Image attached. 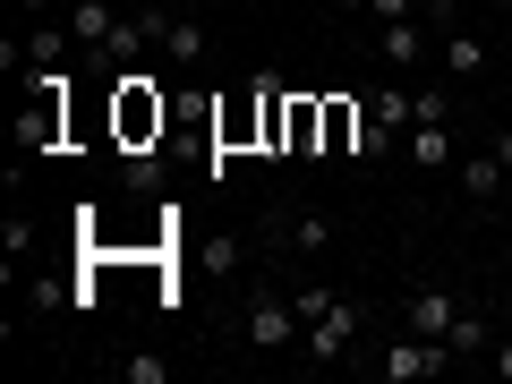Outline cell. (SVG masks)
Returning <instances> with one entry per match:
<instances>
[{
	"mask_svg": "<svg viewBox=\"0 0 512 384\" xmlns=\"http://www.w3.org/2000/svg\"><path fill=\"white\" fill-rule=\"evenodd\" d=\"M77 43V26L60 18V26H35V35H26V69H60V52H69Z\"/></svg>",
	"mask_w": 512,
	"mask_h": 384,
	"instance_id": "obj_13",
	"label": "cell"
},
{
	"mask_svg": "<svg viewBox=\"0 0 512 384\" xmlns=\"http://www.w3.org/2000/svg\"><path fill=\"white\" fill-rule=\"evenodd\" d=\"M120 376H128V384H163V376H171V359H163V350H128Z\"/></svg>",
	"mask_w": 512,
	"mask_h": 384,
	"instance_id": "obj_17",
	"label": "cell"
},
{
	"mask_svg": "<svg viewBox=\"0 0 512 384\" xmlns=\"http://www.w3.org/2000/svg\"><path fill=\"white\" fill-rule=\"evenodd\" d=\"M18 9H26V18H52V0H18Z\"/></svg>",
	"mask_w": 512,
	"mask_h": 384,
	"instance_id": "obj_22",
	"label": "cell"
},
{
	"mask_svg": "<svg viewBox=\"0 0 512 384\" xmlns=\"http://www.w3.org/2000/svg\"><path fill=\"white\" fill-rule=\"evenodd\" d=\"M291 248H299V256H325V248H333V222L316 214V205H299V214H291Z\"/></svg>",
	"mask_w": 512,
	"mask_h": 384,
	"instance_id": "obj_16",
	"label": "cell"
},
{
	"mask_svg": "<svg viewBox=\"0 0 512 384\" xmlns=\"http://www.w3.org/2000/svg\"><path fill=\"white\" fill-rule=\"evenodd\" d=\"M376 52L393 60V69H419V60H427V26L419 18H384L376 26Z\"/></svg>",
	"mask_w": 512,
	"mask_h": 384,
	"instance_id": "obj_7",
	"label": "cell"
},
{
	"mask_svg": "<svg viewBox=\"0 0 512 384\" xmlns=\"http://www.w3.org/2000/svg\"><path fill=\"white\" fill-rule=\"evenodd\" d=\"M163 60L171 69H197L205 60V26L188 18V9H163Z\"/></svg>",
	"mask_w": 512,
	"mask_h": 384,
	"instance_id": "obj_8",
	"label": "cell"
},
{
	"mask_svg": "<svg viewBox=\"0 0 512 384\" xmlns=\"http://www.w3.org/2000/svg\"><path fill=\"white\" fill-rule=\"evenodd\" d=\"M487 367H495V376H504V384H512V342H504V350H495V359H487Z\"/></svg>",
	"mask_w": 512,
	"mask_h": 384,
	"instance_id": "obj_21",
	"label": "cell"
},
{
	"mask_svg": "<svg viewBox=\"0 0 512 384\" xmlns=\"http://www.w3.org/2000/svg\"><path fill=\"white\" fill-rule=\"evenodd\" d=\"M504 69H512V35H504Z\"/></svg>",
	"mask_w": 512,
	"mask_h": 384,
	"instance_id": "obj_25",
	"label": "cell"
},
{
	"mask_svg": "<svg viewBox=\"0 0 512 384\" xmlns=\"http://www.w3.org/2000/svg\"><path fill=\"white\" fill-rule=\"evenodd\" d=\"M359 103H325V154H359Z\"/></svg>",
	"mask_w": 512,
	"mask_h": 384,
	"instance_id": "obj_15",
	"label": "cell"
},
{
	"mask_svg": "<svg viewBox=\"0 0 512 384\" xmlns=\"http://www.w3.org/2000/svg\"><path fill=\"white\" fill-rule=\"evenodd\" d=\"M444 350H453V359H487V350H495L487 316H478V308H461V316H453V333H444Z\"/></svg>",
	"mask_w": 512,
	"mask_h": 384,
	"instance_id": "obj_12",
	"label": "cell"
},
{
	"mask_svg": "<svg viewBox=\"0 0 512 384\" xmlns=\"http://www.w3.org/2000/svg\"><path fill=\"white\" fill-rule=\"evenodd\" d=\"M60 299H77L69 282H52V274H26V308H35V316H52Z\"/></svg>",
	"mask_w": 512,
	"mask_h": 384,
	"instance_id": "obj_18",
	"label": "cell"
},
{
	"mask_svg": "<svg viewBox=\"0 0 512 384\" xmlns=\"http://www.w3.org/2000/svg\"><path fill=\"white\" fill-rule=\"evenodd\" d=\"M333 9H367V0H333Z\"/></svg>",
	"mask_w": 512,
	"mask_h": 384,
	"instance_id": "obj_24",
	"label": "cell"
},
{
	"mask_svg": "<svg viewBox=\"0 0 512 384\" xmlns=\"http://www.w3.org/2000/svg\"><path fill=\"white\" fill-rule=\"evenodd\" d=\"M171 9H188V18H205V0H171Z\"/></svg>",
	"mask_w": 512,
	"mask_h": 384,
	"instance_id": "obj_23",
	"label": "cell"
},
{
	"mask_svg": "<svg viewBox=\"0 0 512 384\" xmlns=\"http://www.w3.org/2000/svg\"><path fill=\"white\" fill-rule=\"evenodd\" d=\"M120 137L128 146L163 137V94H154V77H137V69H120Z\"/></svg>",
	"mask_w": 512,
	"mask_h": 384,
	"instance_id": "obj_4",
	"label": "cell"
},
{
	"mask_svg": "<svg viewBox=\"0 0 512 384\" xmlns=\"http://www.w3.org/2000/svg\"><path fill=\"white\" fill-rule=\"evenodd\" d=\"M299 333H308L299 299H282V291H248V350H291Z\"/></svg>",
	"mask_w": 512,
	"mask_h": 384,
	"instance_id": "obj_2",
	"label": "cell"
},
{
	"mask_svg": "<svg viewBox=\"0 0 512 384\" xmlns=\"http://www.w3.org/2000/svg\"><path fill=\"white\" fill-rule=\"evenodd\" d=\"M367 18H376V26L384 18H419V0H367Z\"/></svg>",
	"mask_w": 512,
	"mask_h": 384,
	"instance_id": "obj_19",
	"label": "cell"
},
{
	"mask_svg": "<svg viewBox=\"0 0 512 384\" xmlns=\"http://www.w3.org/2000/svg\"><path fill=\"white\" fill-rule=\"evenodd\" d=\"M359 325H367V316H359V299H342V291H333V308H325V316H308L299 350H308V359H342V350L359 342Z\"/></svg>",
	"mask_w": 512,
	"mask_h": 384,
	"instance_id": "obj_3",
	"label": "cell"
},
{
	"mask_svg": "<svg viewBox=\"0 0 512 384\" xmlns=\"http://www.w3.org/2000/svg\"><path fill=\"white\" fill-rule=\"evenodd\" d=\"M453 316H461V299L436 291V282H419V291H410V308H402V325H410V333H436V342H444V333H453Z\"/></svg>",
	"mask_w": 512,
	"mask_h": 384,
	"instance_id": "obj_6",
	"label": "cell"
},
{
	"mask_svg": "<svg viewBox=\"0 0 512 384\" xmlns=\"http://www.w3.org/2000/svg\"><path fill=\"white\" fill-rule=\"evenodd\" d=\"M495 146H504V197H512V128H495Z\"/></svg>",
	"mask_w": 512,
	"mask_h": 384,
	"instance_id": "obj_20",
	"label": "cell"
},
{
	"mask_svg": "<svg viewBox=\"0 0 512 384\" xmlns=\"http://www.w3.org/2000/svg\"><path fill=\"white\" fill-rule=\"evenodd\" d=\"M427 18H436V43H444V69L453 77H487V43L453 18V0H427Z\"/></svg>",
	"mask_w": 512,
	"mask_h": 384,
	"instance_id": "obj_5",
	"label": "cell"
},
{
	"mask_svg": "<svg viewBox=\"0 0 512 384\" xmlns=\"http://www.w3.org/2000/svg\"><path fill=\"white\" fill-rule=\"evenodd\" d=\"M444 367H453V350H444L436 333H402V342L376 350V376L384 384H419V376H444Z\"/></svg>",
	"mask_w": 512,
	"mask_h": 384,
	"instance_id": "obj_1",
	"label": "cell"
},
{
	"mask_svg": "<svg viewBox=\"0 0 512 384\" xmlns=\"http://www.w3.org/2000/svg\"><path fill=\"white\" fill-rule=\"evenodd\" d=\"M367 111H376L384 128H402V137L419 128V94H410V86H376V103H367Z\"/></svg>",
	"mask_w": 512,
	"mask_h": 384,
	"instance_id": "obj_14",
	"label": "cell"
},
{
	"mask_svg": "<svg viewBox=\"0 0 512 384\" xmlns=\"http://www.w3.org/2000/svg\"><path fill=\"white\" fill-rule=\"evenodd\" d=\"M495 188H504V146H487V154H470V163H461V197L487 205Z\"/></svg>",
	"mask_w": 512,
	"mask_h": 384,
	"instance_id": "obj_11",
	"label": "cell"
},
{
	"mask_svg": "<svg viewBox=\"0 0 512 384\" xmlns=\"http://www.w3.org/2000/svg\"><path fill=\"white\" fill-rule=\"evenodd\" d=\"M69 26H77V43H86V52H103V43H111V26H120V9H111V0H77V9H69Z\"/></svg>",
	"mask_w": 512,
	"mask_h": 384,
	"instance_id": "obj_10",
	"label": "cell"
},
{
	"mask_svg": "<svg viewBox=\"0 0 512 384\" xmlns=\"http://www.w3.org/2000/svg\"><path fill=\"white\" fill-rule=\"evenodd\" d=\"M402 154H410L419 171H444V163H453V128H444V120H419V128L402 137Z\"/></svg>",
	"mask_w": 512,
	"mask_h": 384,
	"instance_id": "obj_9",
	"label": "cell"
}]
</instances>
